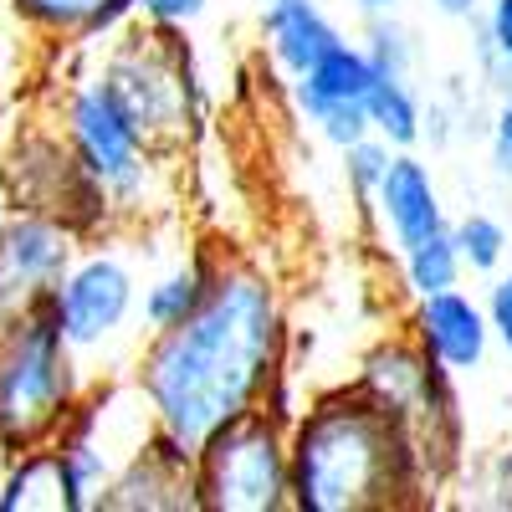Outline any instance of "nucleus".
<instances>
[{"label": "nucleus", "instance_id": "1", "mask_svg": "<svg viewBox=\"0 0 512 512\" xmlns=\"http://www.w3.org/2000/svg\"><path fill=\"white\" fill-rule=\"evenodd\" d=\"M282 354L287 323L272 277L251 262H221L205 303L185 323L149 333L134 364V395H144L154 431L195 456L210 431L267 405L282 379Z\"/></svg>", "mask_w": 512, "mask_h": 512}, {"label": "nucleus", "instance_id": "2", "mask_svg": "<svg viewBox=\"0 0 512 512\" xmlns=\"http://www.w3.org/2000/svg\"><path fill=\"white\" fill-rule=\"evenodd\" d=\"M292 507L303 512H384L431 502V466L410 425L364 384L318 395L287 431Z\"/></svg>", "mask_w": 512, "mask_h": 512}, {"label": "nucleus", "instance_id": "3", "mask_svg": "<svg viewBox=\"0 0 512 512\" xmlns=\"http://www.w3.org/2000/svg\"><path fill=\"white\" fill-rule=\"evenodd\" d=\"M77 400V349L57 328L52 303L0 328V446L21 456L57 441Z\"/></svg>", "mask_w": 512, "mask_h": 512}, {"label": "nucleus", "instance_id": "4", "mask_svg": "<svg viewBox=\"0 0 512 512\" xmlns=\"http://www.w3.org/2000/svg\"><path fill=\"white\" fill-rule=\"evenodd\" d=\"M292 420L287 410L256 405L221 431H210L190 461L195 507L205 512H282L292 507Z\"/></svg>", "mask_w": 512, "mask_h": 512}, {"label": "nucleus", "instance_id": "5", "mask_svg": "<svg viewBox=\"0 0 512 512\" xmlns=\"http://www.w3.org/2000/svg\"><path fill=\"white\" fill-rule=\"evenodd\" d=\"M103 88L118 98V108L134 118L144 144L154 154L185 149V139L200 123V88L195 67L180 41V26H144L108 52Z\"/></svg>", "mask_w": 512, "mask_h": 512}, {"label": "nucleus", "instance_id": "6", "mask_svg": "<svg viewBox=\"0 0 512 512\" xmlns=\"http://www.w3.org/2000/svg\"><path fill=\"white\" fill-rule=\"evenodd\" d=\"M67 144L82 159L88 180L103 190L108 216H139L149 210V190H154V149L144 144V134L134 128L118 108V98L98 82H82L67 93Z\"/></svg>", "mask_w": 512, "mask_h": 512}, {"label": "nucleus", "instance_id": "7", "mask_svg": "<svg viewBox=\"0 0 512 512\" xmlns=\"http://www.w3.org/2000/svg\"><path fill=\"white\" fill-rule=\"evenodd\" d=\"M0 175H6V200L21 210V216L62 221L77 236L103 231L113 221L103 190L88 180V169H82V159L72 154L67 139H52V134L16 139V149H11Z\"/></svg>", "mask_w": 512, "mask_h": 512}, {"label": "nucleus", "instance_id": "8", "mask_svg": "<svg viewBox=\"0 0 512 512\" xmlns=\"http://www.w3.org/2000/svg\"><path fill=\"white\" fill-rule=\"evenodd\" d=\"M77 231L47 216H16L0 226V328L47 308L57 282L77 262Z\"/></svg>", "mask_w": 512, "mask_h": 512}, {"label": "nucleus", "instance_id": "9", "mask_svg": "<svg viewBox=\"0 0 512 512\" xmlns=\"http://www.w3.org/2000/svg\"><path fill=\"white\" fill-rule=\"evenodd\" d=\"M139 303V287H134V272H128L123 256L113 251H88L67 267V277L57 282L52 292V318L57 328L67 333V344L82 354V349H98L128 323Z\"/></svg>", "mask_w": 512, "mask_h": 512}, {"label": "nucleus", "instance_id": "10", "mask_svg": "<svg viewBox=\"0 0 512 512\" xmlns=\"http://www.w3.org/2000/svg\"><path fill=\"white\" fill-rule=\"evenodd\" d=\"M410 333H415V344L431 354L446 374H472V369H482V359H487V349H492L487 308L477 303L472 292H461V287L415 297Z\"/></svg>", "mask_w": 512, "mask_h": 512}, {"label": "nucleus", "instance_id": "11", "mask_svg": "<svg viewBox=\"0 0 512 512\" xmlns=\"http://www.w3.org/2000/svg\"><path fill=\"white\" fill-rule=\"evenodd\" d=\"M369 205L379 210V226H384V236L395 241V251H405V246H415V241H425V236H436V231L451 226L431 164L415 159L410 149L390 154V169H384V180H379Z\"/></svg>", "mask_w": 512, "mask_h": 512}, {"label": "nucleus", "instance_id": "12", "mask_svg": "<svg viewBox=\"0 0 512 512\" xmlns=\"http://www.w3.org/2000/svg\"><path fill=\"white\" fill-rule=\"evenodd\" d=\"M374 82H379V72H374L369 52L349 47V41H333L303 77H292V98L308 113V123H318L333 108H364Z\"/></svg>", "mask_w": 512, "mask_h": 512}, {"label": "nucleus", "instance_id": "13", "mask_svg": "<svg viewBox=\"0 0 512 512\" xmlns=\"http://www.w3.org/2000/svg\"><path fill=\"white\" fill-rule=\"evenodd\" d=\"M262 36H267V52L287 77H303L338 36V26L323 16L318 0H267L262 11Z\"/></svg>", "mask_w": 512, "mask_h": 512}, {"label": "nucleus", "instance_id": "14", "mask_svg": "<svg viewBox=\"0 0 512 512\" xmlns=\"http://www.w3.org/2000/svg\"><path fill=\"white\" fill-rule=\"evenodd\" d=\"M0 507H6V512H16V507L82 512V507H88V497L77 492V482H72V472H67L62 451L47 441V446H36V451H21L16 472H11V482H6V492H0Z\"/></svg>", "mask_w": 512, "mask_h": 512}, {"label": "nucleus", "instance_id": "15", "mask_svg": "<svg viewBox=\"0 0 512 512\" xmlns=\"http://www.w3.org/2000/svg\"><path fill=\"white\" fill-rule=\"evenodd\" d=\"M221 262H226V256H216L210 246H195L175 272L154 277V282L144 287V323H149V333L185 323V318L205 303V292H210V282H216Z\"/></svg>", "mask_w": 512, "mask_h": 512}, {"label": "nucleus", "instance_id": "16", "mask_svg": "<svg viewBox=\"0 0 512 512\" xmlns=\"http://www.w3.org/2000/svg\"><path fill=\"white\" fill-rule=\"evenodd\" d=\"M16 11L47 36L93 41L113 31L123 16H134V0H16Z\"/></svg>", "mask_w": 512, "mask_h": 512}, {"label": "nucleus", "instance_id": "17", "mask_svg": "<svg viewBox=\"0 0 512 512\" xmlns=\"http://www.w3.org/2000/svg\"><path fill=\"white\" fill-rule=\"evenodd\" d=\"M369 128L390 144V149H415L425 134V108L420 93L410 88V77H379L369 88Z\"/></svg>", "mask_w": 512, "mask_h": 512}, {"label": "nucleus", "instance_id": "18", "mask_svg": "<svg viewBox=\"0 0 512 512\" xmlns=\"http://www.w3.org/2000/svg\"><path fill=\"white\" fill-rule=\"evenodd\" d=\"M400 277L410 287V297H431V292H446V287H461L466 267H461V251L451 241V226L425 236L415 246L400 251Z\"/></svg>", "mask_w": 512, "mask_h": 512}, {"label": "nucleus", "instance_id": "19", "mask_svg": "<svg viewBox=\"0 0 512 512\" xmlns=\"http://www.w3.org/2000/svg\"><path fill=\"white\" fill-rule=\"evenodd\" d=\"M451 241L461 251V267L472 272V277H492L507 267V226L492 216V210H466L461 221H451Z\"/></svg>", "mask_w": 512, "mask_h": 512}, {"label": "nucleus", "instance_id": "20", "mask_svg": "<svg viewBox=\"0 0 512 512\" xmlns=\"http://www.w3.org/2000/svg\"><path fill=\"white\" fill-rule=\"evenodd\" d=\"M344 154V180H349V190L359 195V200H374V190H379V180H384V169H390V144H384L379 134H369V139H359V144H349V149H338Z\"/></svg>", "mask_w": 512, "mask_h": 512}, {"label": "nucleus", "instance_id": "21", "mask_svg": "<svg viewBox=\"0 0 512 512\" xmlns=\"http://www.w3.org/2000/svg\"><path fill=\"white\" fill-rule=\"evenodd\" d=\"M364 52H369V62H374V72H379V77H410V57H415V52H410V36H405V26H400V21L374 16Z\"/></svg>", "mask_w": 512, "mask_h": 512}, {"label": "nucleus", "instance_id": "22", "mask_svg": "<svg viewBox=\"0 0 512 512\" xmlns=\"http://www.w3.org/2000/svg\"><path fill=\"white\" fill-rule=\"evenodd\" d=\"M482 62L492 77H512V0L482 6Z\"/></svg>", "mask_w": 512, "mask_h": 512}, {"label": "nucleus", "instance_id": "23", "mask_svg": "<svg viewBox=\"0 0 512 512\" xmlns=\"http://www.w3.org/2000/svg\"><path fill=\"white\" fill-rule=\"evenodd\" d=\"M482 308H487L492 338H497V344L507 349V359H512V267L492 272V282H487V297H482Z\"/></svg>", "mask_w": 512, "mask_h": 512}, {"label": "nucleus", "instance_id": "24", "mask_svg": "<svg viewBox=\"0 0 512 512\" xmlns=\"http://www.w3.org/2000/svg\"><path fill=\"white\" fill-rule=\"evenodd\" d=\"M134 16L154 26H195L205 16V0H134Z\"/></svg>", "mask_w": 512, "mask_h": 512}, {"label": "nucleus", "instance_id": "25", "mask_svg": "<svg viewBox=\"0 0 512 512\" xmlns=\"http://www.w3.org/2000/svg\"><path fill=\"white\" fill-rule=\"evenodd\" d=\"M487 159L502 180H512V93L497 103L492 113V128H487Z\"/></svg>", "mask_w": 512, "mask_h": 512}, {"label": "nucleus", "instance_id": "26", "mask_svg": "<svg viewBox=\"0 0 512 512\" xmlns=\"http://www.w3.org/2000/svg\"><path fill=\"white\" fill-rule=\"evenodd\" d=\"M431 6H436L441 16H451V21H472V16L482 11V0H431Z\"/></svg>", "mask_w": 512, "mask_h": 512}, {"label": "nucleus", "instance_id": "27", "mask_svg": "<svg viewBox=\"0 0 512 512\" xmlns=\"http://www.w3.org/2000/svg\"><path fill=\"white\" fill-rule=\"evenodd\" d=\"M354 6H359L364 16H390V11H395V0H354Z\"/></svg>", "mask_w": 512, "mask_h": 512}, {"label": "nucleus", "instance_id": "28", "mask_svg": "<svg viewBox=\"0 0 512 512\" xmlns=\"http://www.w3.org/2000/svg\"><path fill=\"white\" fill-rule=\"evenodd\" d=\"M6 210H11V200H6V190H0V226H6L11 216H6Z\"/></svg>", "mask_w": 512, "mask_h": 512}]
</instances>
